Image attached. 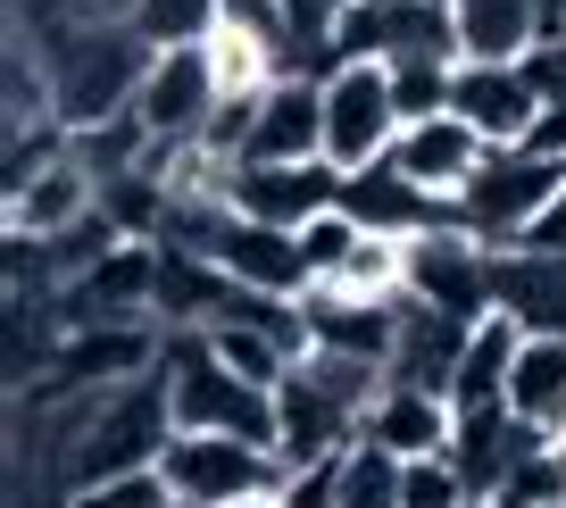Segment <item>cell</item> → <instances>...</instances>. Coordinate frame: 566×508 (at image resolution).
Listing matches in <instances>:
<instances>
[{
  "instance_id": "cell-26",
  "label": "cell",
  "mask_w": 566,
  "mask_h": 508,
  "mask_svg": "<svg viewBox=\"0 0 566 508\" xmlns=\"http://www.w3.org/2000/svg\"><path fill=\"white\" fill-rule=\"evenodd\" d=\"M209 351L226 359L242 384H259V392H283V384H292V367H301L283 342H266V333H250V325H209Z\"/></svg>"
},
{
  "instance_id": "cell-22",
  "label": "cell",
  "mask_w": 566,
  "mask_h": 508,
  "mask_svg": "<svg viewBox=\"0 0 566 508\" xmlns=\"http://www.w3.org/2000/svg\"><path fill=\"white\" fill-rule=\"evenodd\" d=\"M516 351H525V325L516 317H483L475 342L459 359V384H450V408H509V375H516Z\"/></svg>"
},
{
  "instance_id": "cell-33",
  "label": "cell",
  "mask_w": 566,
  "mask_h": 508,
  "mask_svg": "<svg viewBox=\"0 0 566 508\" xmlns=\"http://www.w3.org/2000/svg\"><path fill=\"white\" fill-rule=\"evenodd\" d=\"M467 508H492V500H467Z\"/></svg>"
},
{
  "instance_id": "cell-17",
  "label": "cell",
  "mask_w": 566,
  "mask_h": 508,
  "mask_svg": "<svg viewBox=\"0 0 566 508\" xmlns=\"http://www.w3.org/2000/svg\"><path fill=\"white\" fill-rule=\"evenodd\" d=\"M308 309V351H334V359H367V367L391 375V342H400V309H367V300H334L308 283L301 292Z\"/></svg>"
},
{
  "instance_id": "cell-10",
  "label": "cell",
  "mask_w": 566,
  "mask_h": 508,
  "mask_svg": "<svg viewBox=\"0 0 566 508\" xmlns=\"http://www.w3.org/2000/svg\"><path fill=\"white\" fill-rule=\"evenodd\" d=\"M134 117L150 125V142H200V125L217 117V75L200 51H159L134 92Z\"/></svg>"
},
{
  "instance_id": "cell-15",
  "label": "cell",
  "mask_w": 566,
  "mask_h": 508,
  "mask_svg": "<svg viewBox=\"0 0 566 508\" xmlns=\"http://www.w3.org/2000/svg\"><path fill=\"white\" fill-rule=\"evenodd\" d=\"M533 450H542V425H525L516 408H467L459 434H450V458H459V475L475 484V500H500V484H509Z\"/></svg>"
},
{
  "instance_id": "cell-32",
  "label": "cell",
  "mask_w": 566,
  "mask_h": 508,
  "mask_svg": "<svg viewBox=\"0 0 566 508\" xmlns=\"http://www.w3.org/2000/svg\"><path fill=\"white\" fill-rule=\"evenodd\" d=\"M67 508H176V491H167L159 475H117V484L67 491Z\"/></svg>"
},
{
  "instance_id": "cell-5",
  "label": "cell",
  "mask_w": 566,
  "mask_h": 508,
  "mask_svg": "<svg viewBox=\"0 0 566 508\" xmlns=\"http://www.w3.org/2000/svg\"><path fill=\"white\" fill-rule=\"evenodd\" d=\"M400 142V101H391V68L375 59H350V68L325 75V158L342 176L350 167H375Z\"/></svg>"
},
{
  "instance_id": "cell-6",
  "label": "cell",
  "mask_w": 566,
  "mask_h": 508,
  "mask_svg": "<svg viewBox=\"0 0 566 508\" xmlns=\"http://www.w3.org/2000/svg\"><path fill=\"white\" fill-rule=\"evenodd\" d=\"M492 267H500V250H483L467 226L417 234V242H408V300H424V309H442V317H459V325H483V317H500Z\"/></svg>"
},
{
  "instance_id": "cell-11",
  "label": "cell",
  "mask_w": 566,
  "mask_h": 508,
  "mask_svg": "<svg viewBox=\"0 0 566 508\" xmlns=\"http://www.w3.org/2000/svg\"><path fill=\"white\" fill-rule=\"evenodd\" d=\"M450 117H467L483 134V151H525L542 125V92L525 68H459L450 84Z\"/></svg>"
},
{
  "instance_id": "cell-25",
  "label": "cell",
  "mask_w": 566,
  "mask_h": 508,
  "mask_svg": "<svg viewBox=\"0 0 566 508\" xmlns=\"http://www.w3.org/2000/svg\"><path fill=\"white\" fill-rule=\"evenodd\" d=\"M67 151H75V167H84V176L108 193V184H125L142 158H150V125L125 108V117H108V125H84V134H67Z\"/></svg>"
},
{
  "instance_id": "cell-21",
  "label": "cell",
  "mask_w": 566,
  "mask_h": 508,
  "mask_svg": "<svg viewBox=\"0 0 566 508\" xmlns=\"http://www.w3.org/2000/svg\"><path fill=\"white\" fill-rule=\"evenodd\" d=\"M450 434H459V408H450V401L391 384L384 401H375V417H367V434H358V442H375V450H391V458H442Z\"/></svg>"
},
{
  "instance_id": "cell-18",
  "label": "cell",
  "mask_w": 566,
  "mask_h": 508,
  "mask_svg": "<svg viewBox=\"0 0 566 508\" xmlns=\"http://www.w3.org/2000/svg\"><path fill=\"white\" fill-rule=\"evenodd\" d=\"M101 209V184L75 167V151L67 158H51L34 184H18L9 193V234H25V242H59L67 226H84V217Z\"/></svg>"
},
{
  "instance_id": "cell-23",
  "label": "cell",
  "mask_w": 566,
  "mask_h": 508,
  "mask_svg": "<svg viewBox=\"0 0 566 508\" xmlns=\"http://www.w3.org/2000/svg\"><path fill=\"white\" fill-rule=\"evenodd\" d=\"M317 292L367 300V309H400V300H408V242H391V234H358V250L317 283Z\"/></svg>"
},
{
  "instance_id": "cell-34",
  "label": "cell",
  "mask_w": 566,
  "mask_h": 508,
  "mask_svg": "<svg viewBox=\"0 0 566 508\" xmlns=\"http://www.w3.org/2000/svg\"><path fill=\"white\" fill-rule=\"evenodd\" d=\"M558 508H566V500H558Z\"/></svg>"
},
{
  "instance_id": "cell-2",
  "label": "cell",
  "mask_w": 566,
  "mask_h": 508,
  "mask_svg": "<svg viewBox=\"0 0 566 508\" xmlns=\"http://www.w3.org/2000/svg\"><path fill=\"white\" fill-rule=\"evenodd\" d=\"M159 375H167L176 434H233V442H259V450H275V392L242 384V375H233L226 359L209 351V333H167Z\"/></svg>"
},
{
  "instance_id": "cell-24",
  "label": "cell",
  "mask_w": 566,
  "mask_h": 508,
  "mask_svg": "<svg viewBox=\"0 0 566 508\" xmlns=\"http://www.w3.org/2000/svg\"><path fill=\"white\" fill-rule=\"evenodd\" d=\"M509 408L525 425H558L566 417V342L558 333H525L516 375H509Z\"/></svg>"
},
{
  "instance_id": "cell-13",
  "label": "cell",
  "mask_w": 566,
  "mask_h": 508,
  "mask_svg": "<svg viewBox=\"0 0 566 508\" xmlns=\"http://www.w3.org/2000/svg\"><path fill=\"white\" fill-rule=\"evenodd\" d=\"M467 342H475V325H459V317L424 309V300H400V342H391V384L400 392H433V401H450V384H459V359Z\"/></svg>"
},
{
  "instance_id": "cell-20",
  "label": "cell",
  "mask_w": 566,
  "mask_h": 508,
  "mask_svg": "<svg viewBox=\"0 0 566 508\" xmlns=\"http://www.w3.org/2000/svg\"><path fill=\"white\" fill-rule=\"evenodd\" d=\"M217 267H226L242 292H283L301 300L308 292V267H301V234H275V226H250V217H233L226 242H217Z\"/></svg>"
},
{
  "instance_id": "cell-3",
  "label": "cell",
  "mask_w": 566,
  "mask_h": 508,
  "mask_svg": "<svg viewBox=\"0 0 566 508\" xmlns=\"http://www.w3.org/2000/svg\"><path fill=\"white\" fill-rule=\"evenodd\" d=\"M566 193V158H542V151H492L483 176L459 193V226L475 234L483 250H525L533 226L549 217V200Z\"/></svg>"
},
{
  "instance_id": "cell-7",
  "label": "cell",
  "mask_w": 566,
  "mask_h": 508,
  "mask_svg": "<svg viewBox=\"0 0 566 508\" xmlns=\"http://www.w3.org/2000/svg\"><path fill=\"white\" fill-rule=\"evenodd\" d=\"M226 209L250 217V226L301 234V226H317L325 209H342V167H334V158H301V167H233V176H226Z\"/></svg>"
},
{
  "instance_id": "cell-9",
  "label": "cell",
  "mask_w": 566,
  "mask_h": 508,
  "mask_svg": "<svg viewBox=\"0 0 566 508\" xmlns=\"http://www.w3.org/2000/svg\"><path fill=\"white\" fill-rule=\"evenodd\" d=\"M483 134L467 117H424V125H400V142H391V167H400L417 193H433V200H450L459 209V193L483 176Z\"/></svg>"
},
{
  "instance_id": "cell-14",
  "label": "cell",
  "mask_w": 566,
  "mask_h": 508,
  "mask_svg": "<svg viewBox=\"0 0 566 508\" xmlns=\"http://www.w3.org/2000/svg\"><path fill=\"white\" fill-rule=\"evenodd\" d=\"M450 18H459V59L467 68H525L549 42L542 0H450Z\"/></svg>"
},
{
  "instance_id": "cell-30",
  "label": "cell",
  "mask_w": 566,
  "mask_h": 508,
  "mask_svg": "<svg viewBox=\"0 0 566 508\" xmlns=\"http://www.w3.org/2000/svg\"><path fill=\"white\" fill-rule=\"evenodd\" d=\"M475 500V484L459 475V458H408V475H400V508H467Z\"/></svg>"
},
{
  "instance_id": "cell-1",
  "label": "cell",
  "mask_w": 566,
  "mask_h": 508,
  "mask_svg": "<svg viewBox=\"0 0 566 508\" xmlns=\"http://www.w3.org/2000/svg\"><path fill=\"white\" fill-rule=\"evenodd\" d=\"M34 51H42V68H51V101H59V125H67V134L125 117L134 92H142V75H150V59H159L134 25H75V34L34 42Z\"/></svg>"
},
{
  "instance_id": "cell-27",
  "label": "cell",
  "mask_w": 566,
  "mask_h": 508,
  "mask_svg": "<svg viewBox=\"0 0 566 508\" xmlns=\"http://www.w3.org/2000/svg\"><path fill=\"white\" fill-rule=\"evenodd\" d=\"M134 34L150 42V51H200V42L217 34V0H142Z\"/></svg>"
},
{
  "instance_id": "cell-28",
  "label": "cell",
  "mask_w": 566,
  "mask_h": 508,
  "mask_svg": "<svg viewBox=\"0 0 566 508\" xmlns=\"http://www.w3.org/2000/svg\"><path fill=\"white\" fill-rule=\"evenodd\" d=\"M400 475H408V458L375 450V442H350L342 450V508H400Z\"/></svg>"
},
{
  "instance_id": "cell-31",
  "label": "cell",
  "mask_w": 566,
  "mask_h": 508,
  "mask_svg": "<svg viewBox=\"0 0 566 508\" xmlns=\"http://www.w3.org/2000/svg\"><path fill=\"white\" fill-rule=\"evenodd\" d=\"M350 250H358V226H350L342 209H325L317 226H301V267H308V283H325Z\"/></svg>"
},
{
  "instance_id": "cell-8",
  "label": "cell",
  "mask_w": 566,
  "mask_h": 508,
  "mask_svg": "<svg viewBox=\"0 0 566 508\" xmlns=\"http://www.w3.org/2000/svg\"><path fill=\"white\" fill-rule=\"evenodd\" d=\"M342 217H350L358 234H391V242H417V234L459 226V209L433 200V193H417L391 158H375V167H350V176H342Z\"/></svg>"
},
{
  "instance_id": "cell-16",
  "label": "cell",
  "mask_w": 566,
  "mask_h": 508,
  "mask_svg": "<svg viewBox=\"0 0 566 508\" xmlns=\"http://www.w3.org/2000/svg\"><path fill=\"white\" fill-rule=\"evenodd\" d=\"M301 158H325V84H275L259 101L242 167H301Z\"/></svg>"
},
{
  "instance_id": "cell-12",
  "label": "cell",
  "mask_w": 566,
  "mask_h": 508,
  "mask_svg": "<svg viewBox=\"0 0 566 508\" xmlns=\"http://www.w3.org/2000/svg\"><path fill=\"white\" fill-rule=\"evenodd\" d=\"M350 442H358V417L342 401H325V392L292 367V384L275 392V458L292 475H308V467H334Z\"/></svg>"
},
{
  "instance_id": "cell-19",
  "label": "cell",
  "mask_w": 566,
  "mask_h": 508,
  "mask_svg": "<svg viewBox=\"0 0 566 508\" xmlns=\"http://www.w3.org/2000/svg\"><path fill=\"white\" fill-rule=\"evenodd\" d=\"M492 300H500V317H516L525 333H558L566 342V259H549V250H500Z\"/></svg>"
},
{
  "instance_id": "cell-4",
  "label": "cell",
  "mask_w": 566,
  "mask_h": 508,
  "mask_svg": "<svg viewBox=\"0 0 566 508\" xmlns=\"http://www.w3.org/2000/svg\"><path fill=\"white\" fill-rule=\"evenodd\" d=\"M159 484L176 491V508H250V500H275L292 484V467L233 434H176L159 458Z\"/></svg>"
},
{
  "instance_id": "cell-29",
  "label": "cell",
  "mask_w": 566,
  "mask_h": 508,
  "mask_svg": "<svg viewBox=\"0 0 566 508\" xmlns=\"http://www.w3.org/2000/svg\"><path fill=\"white\" fill-rule=\"evenodd\" d=\"M450 84H459V68H450V59H408V68H391V101H400V125L450 117Z\"/></svg>"
}]
</instances>
